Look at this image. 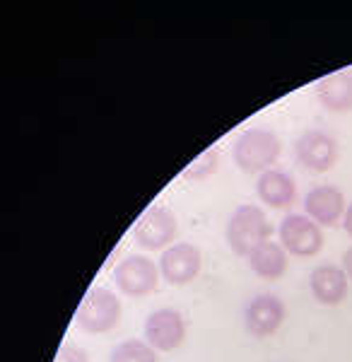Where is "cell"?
Here are the masks:
<instances>
[{
  "mask_svg": "<svg viewBox=\"0 0 352 362\" xmlns=\"http://www.w3.org/2000/svg\"><path fill=\"white\" fill-rule=\"evenodd\" d=\"M273 225L268 223L266 213L256 206H242L232 213L230 223H227V242L237 256L249 259L261 244L271 242Z\"/></svg>",
  "mask_w": 352,
  "mask_h": 362,
  "instance_id": "1",
  "label": "cell"
},
{
  "mask_svg": "<svg viewBox=\"0 0 352 362\" xmlns=\"http://www.w3.org/2000/svg\"><path fill=\"white\" fill-rule=\"evenodd\" d=\"M280 150H283V145H280V138L273 131L249 128V131H244L242 136L234 140L232 157H234V165L242 169V172L263 174V169H268L280 157Z\"/></svg>",
  "mask_w": 352,
  "mask_h": 362,
  "instance_id": "2",
  "label": "cell"
},
{
  "mask_svg": "<svg viewBox=\"0 0 352 362\" xmlns=\"http://www.w3.org/2000/svg\"><path fill=\"white\" fill-rule=\"evenodd\" d=\"M121 319V300L111 290L95 285L82 297L78 312H75V326L85 334H107Z\"/></svg>",
  "mask_w": 352,
  "mask_h": 362,
  "instance_id": "3",
  "label": "cell"
},
{
  "mask_svg": "<svg viewBox=\"0 0 352 362\" xmlns=\"http://www.w3.org/2000/svg\"><path fill=\"white\" fill-rule=\"evenodd\" d=\"M160 266L155 264L148 256H126L119 266L114 268V283L119 285L121 293L128 297H145L157 288L160 280Z\"/></svg>",
  "mask_w": 352,
  "mask_h": 362,
  "instance_id": "4",
  "label": "cell"
},
{
  "mask_svg": "<svg viewBox=\"0 0 352 362\" xmlns=\"http://www.w3.org/2000/svg\"><path fill=\"white\" fill-rule=\"evenodd\" d=\"M280 242L287 254L299 259H309L324 249L321 227L309 215H287L280 223Z\"/></svg>",
  "mask_w": 352,
  "mask_h": 362,
  "instance_id": "5",
  "label": "cell"
},
{
  "mask_svg": "<svg viewBox=\"0 0 352 362\" xmlns=\"http://www.w3.org/2000/svg\"><path fill=\"white\" fill-rule=\"evenodd\" d=\"M133 237L138 247L148 251H160L176 237V218L169 208L150 206L133 225Z\"/></svg>",
  "mask_w": 352,
  "mask_h": 362,
  "instance_id": "6",
  "label": "cell"
},
{
  "mask_svg": "<svg viewBox=\"0 0 352 362\" xmlns=\"http://www.w3.org/2000/svg\"><path fill=\"white\" fill-rule=\"evenodd\" d=\"M186 341V321L176 309H157L145 319V343L155 350L172 353Z\"/></svg>",
  "mask_w": 352,
  "mask_h": 362,
  "instance_id": "7",
  "label": "cell"
},
{
  "mask_svg": "<svg viewBox=\"0 0 352 362\" xmlns=\"http://www.w3.org/2000/svg\"><path fill=\"white\" fill-rule=\"evenodd\" d=\"M338 143L324 131H307L295 143V157L312 172H328L338 162Z\"/></svg>",
  "mask_w": 352,
  "mask_h": 362,
  "instance_id": "8",
  "label": "cell"
},
{
  "mask_svg": "<svg viewBox=\"0 0 352 362\" xmlns=\"http://www.w3.org/2000/svg\"><path fill=\"white\" fill-rule=\"evenodd\" d=\"M285 302L275 295H258L249 302L244 312L246 331L256 338H268L283 326L285 321Z\"/></svg>",
  "mask_w": 352,
  "mask_h": 362,
  "instance_id": "9",
  "label": "cell"
},
{
  "mask_svg": "<svg viewBox=\"0 0 352 362\" xmlns=\"http://www.w3.org/2000/svg\"><path fill=\"white\" fill-rule=\"evenodd\" d=\"M203 256L198 247L193 244H174L162 254L160 259V273L164 280H169L172 285H186L201 273Z\"/></svg>",
  "mask_w": 352,
  "mask_h": 362,
  "instance_id": "10",
  "label": "cell"
},
{
  "mask_svg": "<svg viewBox=\"0 0 352 362\" xmlns=\"http://www.w3.org/2000/svg\"><path fill=\"white\" fill-rule=\"evenodd\" d=\"M304 210L316 225L333 227L345 218V196L336 186H316L304 198Z\"/></svg>",
  "mask_w": 352,
  "mask_h": 362,
  "instance_id": "11",
  "label": "cell"
},
{
  "mask_svg": "<svg viewBox=\"0 0 352 362\" xmlns=\"http://www.w3.org/2000/svg\"><path fill=\"white\" fill-rule=\"evenodd\" d=\"M348 273L343 268L333 266V264H326V266H319L316 271L312 273V295L316 302L326 307H336L340 302L348 297Z\"/></svg>",
  "mask_w": 352,
  "mask_h": 362,
  "instance_id": "12",
  "label": "cell"
},
{
  "mask_svg": "<svg viewBox=\"0 0 352 362\" xmlns=\"http://www.w3.org/2000/svg\"><path fill=\"white\" fill-rule=\"evenodd\" d=\"M316 97L331 112H350L352 109V70L331 73L316 85Z\"/></svg>",
  "mask_w": 352,
  "mask_h": 362,
  "instance_id": "13",
  "label": "cell"
},
{
  "mask_svg": "<svg viewBox=\"0 0 352 362\" xmlns=\"http://www.w3.org/2000/svg\"><path fill=\"white\" fill-rule=\"evenodd\" d=\"M256 194L271 208H287L290 203H295L297 186L290 174L268 169V172H263L256 181Z\"/></svg>",
  "mask_w": 352,
  "mask_h": 362,
  "instance_id": "14",
  "label": "cell"
},
{
  "mask_svg": "<svg viewBox=\"0 0 352 362\" xmlns=\"http://www.w3.org/2000/svg\"><path fill=\"white\" fill-rule=\"evenodd\" d=\"M249 264L254 268L256 276H261L266 280H278V278H283L287 271V251L280 247V244L266 242L249 256Z\"/></svg>",
  "mask_w": 352,
  "mask_h": 362,
  "instance_id": "15",
  "label": "cell"
},
{
  "mask_svg": "<svg viewBox=\"0 0 352 362\" xmlns=\"http://www.w3.org/2000/svg\"><path fill=\"white\" fill-rule=\"evenodd\" d=\"M111 362H157V353L145 341H136L133 338V341H126L114 348Z\"/></svg>",
  "mask_w": 352,
  "mask_h": 362,
  "instance_id": "16",
  "label": "cell"
},
{
  "mask_svg": "<svg viewBox=\"0 0 352 362\" xmlns=\"http://www.w3.org/2000/svg\"><path fill=\"white\" fill-rule=\"evenodd\" d=\"M215 167H217V148H208L205 153L198 155L184 172H181V177L184 179H205L215 172Z\"/></svg>",
  "mask_w": 352,
  "mask_h": 362,
  "instance_id": "17",
  "label": "cell"
},
{
  "mask_svg": "<svg viewBox=\"0 0 352 362\" xmlns=\"http://www.w3.org/2000/svg\"><path fill=\"white\" fill-rule=\"evenodd\" d=\"M54 362H90V355H87L78 343L66 341L61 348H58Z\"/></svg>",
  "mask_w": 352,
  "mask_h": 362,
  "instance_id": "18",
  "label": "cell"
},
{
  "mask_svg": "<svg viewBox=\"0 0 352 362\" xmlns=\"http://www.w3.org/2000/svg\"><path fill=\"white\" fill-rule=\"evenodd\" d=\"M343 271L348 273V278L352 280V247L345 251V256H343Z\"/></svg>",
  "mask_w": 352,
  "mask_h": 362,
  "instance_id": "19",
  "label": "cell"
},
{
  "mask_svg": "<svg viewBox=\"0 0 352 362\" xmlns=\"http://www.w3.org/2000/svg\"><path fill=\"white\" fill-rule=\"evenodd\" d=\"M343 227H345V232L352 237V206L345 210V218H343Z\"/></svg>",
  "mask_w": 352,
  "mask_h": 362,
  "instance_id": "20",
  "label": "cell"
}]
</instances>
